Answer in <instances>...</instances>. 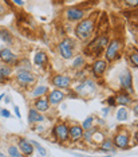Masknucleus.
I'll return each instance as SVG.
<instances>
[{
    "instance_id": "a19ab883",
    "label": "nucleus",
    "mask_w": 138,
    "mask_h": 157,
    "mask_svg": "<svg viewBox=\"0 0 138 157\" xmlns=\"http://www.w3.org/2000/svg\"><path fill=\"white\" fill-rule=\"evenodd\" d=\"M6 13H7V11L4 10V7H3V6H0V17H3V16L6 15Z\"/></svg>"
},
{
    "instance_id": "c756f323",
    "label": "nucleus",
    "mask_w": 138,
    "mask_h": 157,
    "mask_svg": "<svg viewBox=\"0 0 138 157\" xmlns=\"http://www.w3.org/2000/svg\"><path fill=\"white\" fill-rule=\"evenodd\" d=\"M31 144L34 145V148L36 149L38 153H39V155H40V156H46V155H47V151H46V149H44V148H43V146H42L40 144H39V142H36L35 140H32V141H31Z\"/></svg>"
},
{
    "instance_id": "412c9836",
    "label": "nucleus",
    "mask_w": 138,
    "mask_h": 157,
    "mask_svg": "<svg viewBox=\"0 0 138 157\" xmlns=\"http://www.w3.org/2000/svg\"><path fill=\"white\" fill-rule=\"evenodd\" d=\"M98 151L103 152V153H115L117 148L114 145V142H113V138H103L102 142L99 144V148H98Z\"/></svg>"
},
{
    "instance_id": "9b49d317",
    "label": "nucleus",
    "mask_w": 138,
    "mask_h": 157,
    "mask_svg": "<svg viewBox=\"0 0 138 157\" xmlns=\"http://www.w3.org/2000/svg\"><path fill=\"white\" fill-rule=\"evenodd\" d=\"M107 44H109V36L106 34H103V35L97 36L94 40H91L87 46V50H90L93 54H99L101 51H105Z\"/></svg>"
},
{
    "instance_id": "de8ad7c7",
    "label": "nucleus",
    "mask_w": 138,
    "mask_h": 157,
    "mask_svg": "<svg viewBox=\"0 0 138 157\" xmlns=\"http://www.w3.org/2000/svg\"><path fill=\"white\" fill-rule=\"evenodd\" d=\"M137 47H138V43H137Z\"/></svg>"
},
{
    "instance_id": "2f4dec72",
    "label": "nucleus",
    "mask_w": 138,
    "mask_h": 157,
    "mask_svg": "<svg viewBox=\"0 0 138 157\" xmlns=\"http://www.w3.org/2000/svg\"><path fill=\"white\" fill-rule=\"evenodd\" d=\"M122 2L126 7H132V8L138 7V0H122Z\"/></svg>"
},
{
    "instance_id": "7ed1b4c3",
    "label": "nucleus",
    "mask_w": 138,
    "mask_h": 157,
    "mask_svg": "<svg viewBox=\"0 0 138 157\" xmlns=\"http://www.w3.org/2000/svg\"><path fill=\"white\" fill-rule=\"evenodd\" d=\"M113 142H114L117 149L121 151H127L132 148V133H130L129 128L121 125L119 128H117L115 134L113 136Z\"/></svg>"
},
{
    "instance_id": "37998d69",
    "label": "nucleus",
    "mask_w": 138,
    "mask_h": 157,
    "mask_svg": "<svg viewBox=\"0 0 138 157\" xmlns=\"http://www.w3.org/2000/svg\"><path fill=\"white\" fill-rule=\"evenodd\" d=\"M4 98H6V94H2V95H0V102H2Z\"/></svg>"
},
{
    "instance_id": "f03ea898",
    "label": "nucleus",
    "mask_w": 138,
    "mask_h": 157,
    "mask_svg": "<svg viewBox=\"0 0 138 157\" xmlns=\"http://www.w3.org/2000/svg\"><path fill=\"white\" fill-rule=\"evenodd\" d=\"M98 91L97 82L90 78H84L74 87V93L76 94V97L83 98V99H90L93 98Z\"/></svg>"
},
{
    "instance_id": "6e6552de",
    "label": "nucleus",
    "mask_w": 138,
    "mask_h": 157,
    "mask_svg": "<svg viewBox=\"0 0 138 157\" xmlns=\"http://www.w3.org/2000/svg\"><path fill=\"white\" fill-rule=\"evenodd\" d=\"M119 81V87L121 90L127 91L129 94L134 95V87H133V74L129 69H123L118 75Z\"/></svg>"
},
{
    "instance_id": "4468645a",
    "label": "nucleus",
    "mask_w": 138,
    "mask_h": 157,
    "mask_svg": "<svg viewBox=\"0 0 138 157\" xmlns=\"http://www.w3.org/2000/svg\"><path fill=\"white\" fill-rule=\"evenodd\" d=\"M67 97V94L65 93V90H62V89H52V90L48 91L47 94V98H48V102H50L51 106H56L59 105L61 102L65 101V98Z\"/></svg>"
},
{
    "instance_id": "f3484780",
    "label": "nucleus",
    "mask_w": 138,
    "mask_h": 157,
    "mask_svg": "<svg viewBox=\"0 0 138 157\" xmlns=\"http://www.w3.org/2000/svg\"><path fill=\"white\" fill-rule=\"evenodd\" d=\"M50 102H48V98L47 95H43V97H38V98H34L32 101V108L39 110V112L44 113L50 109Z\"/></svg>"
},
{
    "instance_id": "ddd939ff",
    "label": "nucleus",
    "mask_w": 138,
    "mask_h": 157,
    "mask_svg": "<svg viewBox=\"0 0 138 157\" xmlns=\"http://www.w3.org/2000/svg\"><path fill=\"white\" fill-rule=\"evenodd\" d=\"M65 17L67 22H71V23H75V22H79L84 17V11L82 8H78V7H70L65 11Z\"/></svg>"
},
{
    "instance_id": "39448f33",
    "label": "nucleus",
    "mask_w": 138,
    "mask_h": 157,
    "mask_svg": "<svg viewBox=\"0 0 138 157\" xmlns=\"http://www.w3.org/2000/svg\"><path fill=\"white\" fill-rule=\"evenodd\" d=\"M123 51V42L118 38H114L111 40H109V44L105 48V59L107 60V63H113L121 56Z\"/></svg>"
},
{
    "instance_id": "423d86ee",
    "label": "nucleus",
    "mask_w": 138,
    "mask_h": 157,
    "mask_svg": "<svg viewBox=\"0 0 138 157\" xmlns=\"http://www.w3.org/2000/svg\"><path fill=\"white\" fill-rule=\"evenodd\" d=\"M52 133V137H54V141L55 142H59V144H65L70 140V136H69V124L67 122H61L55 124L54 128L51 130Z\"/></svg>"
},
{
    "instance_id": "dca6fc26",
    "label": "nucleus",
    "mask_w": 138,
    "mask_h": 157,
    "mask_svg": "<svg viewBox=\"0 0 138 157\" xmlns=\"http://www.w3.org/2000/svg\"><path fill=\"white\" fill-rule=\"evenodd\" d=\"M115 101H117V105H119V106H132V103L134 102V98H133V95L132 94H129L127 91L125 90H121L118 93V94H115Z\"/></svg>"
},
{
    "instance_id": "a18cd8bd",
    "label": "nucleus",
    "mask_w": 138,
    "mask_h": 157,
    "mask_svg": "<svg viewBox=\"0 0 138 157\" xmlns=\"http://www.w3.org/2000/svg\"><path fill=\"white\" fill-rule=\"evenodd\" d=\"M6 156V153H3V152H0V157H4Z\"/></svg>"
},
{
    "instance_id": "9d476101",
    "label": "nucleus",
    "mask_w": 138,
    "mask_h": 157,
    "mask_svg": "<svg viewBox=\"0 0 138 157\" xmlns=\"http://www.w3.org/2000/svg\"><path fill=\"white\" fill-rule=\"evenodd\" d=\"M19 60H20L19 55H16L11 48H8V47H2L0 48V62L2 63L15 67V66H17Z\"/></svg>"
},
{
    "instance_id": "c03bdc74",
    "label": "nucleus",
    "mask_w": 138,
    "mask_h": 157,
    "mask_svg": "<svg viewBox=\"0 0 138 157\" xmlns=\"http://www.w3.org/2000/svg\"><path fill=\"white\" fill-rule=\"evenodd\" d=\"M133 126H136V128H138V121H136V122L133 124Z\"/></svg>"
},
{
    "instance_id": "1a4fd4ad",
    "label": "nucleus",
    "mask_w": 138,
    "mask_h": 157,
    "mask_svg": "<svg viewBox=\"0 0 138 157\" xmlns=\"http://www.w3.org/2000/svg\"><path fill=\"white\" fill-rule=\"evenodd\" d=\"M50 83L56 89L62 90H69L73 85V78L67 74H54L50 78Z\"/></svg>"
},
{
    "instance_id": "79ce46f5",
    "label": "nucleus",
    "mask_w": 138,
    "mask_h": 157,
    "mask_svg": "<svg viewBox=\"0 0 138 157\" xmlns=\"http://www.w3.org/2000/svg\"><path fill=\"white\" fill-rule=\"evenodd\" d=\"M9 102H11V98H9L8 95L6 94V103H9Z\"/></svg>"
},
{
    "instance_id": "4c0bfd02",
    "label": "nucleus",
    "mask_w": 138,
    "mask_h": 157,
    "mask_svg": "<svg viewBox=\"0 0 138 157\" xmlns=\"http://www.w3.org/2000/svg\"><path fill=\"white\" fill-rule=\"evenodd\" d=\"M132 138L134 140V141H133V144H132V146H133V145H138V130L133 134V137H132Z\"/></svg>"
},
{
    "instance_id": "bb28decb",
    "label": "nucleus",
    "mask_w": 138,
    "mask_h": 157,
    "mask_svg": "<svg viewBox=\"0 0 138 157\" xmlns=\"http://www.w3.org/2000/svg\"><path fill=\"white\" fill-rule=\"evenodd\" d=\"M73 69L75 70H79V69H83L84 66H86V58H84L83 55H78L75 56V59L73 60Z\"/></svg>"
},
{
    "instance_id": "72a5a7b5",
    "label": "nucleus",
    "mask_w": 138,
    "mask_h": 157,
    "mask_svg": "<svg viewBox=\"0 0 138 157\" xmlns=\"http://www.w3.org/2000/svg\"><path fill=\"white\" fill-rule=\"evenodd\" d=\"M0 116L4 117V118H9V117H11V112H9L8 109L2 108V109H0Z\"/></svg>"
},
{
    "instance_id": "5701e85b",
    "label": "nucleus",
    "mask_w": 138,
    "mask_h": 157,
    "mask_svg": "<svg viewBox=\"0 0 138 157\" xmlns=\"http://www.w3.org/2000/svg\"><path fill=\"white\" fill-rule=\"evenodd\" d=\"M48 62V58H47V54L44 51H36L34 55V65L38 66V67H43L46 63Z\"/></svg>"
},
{
    "instance_id": "f704fd0d",
    "label": "nucleus",
    "mask_w": 138,
    "mask_h": 157,
    "mask_svg": "<svg viewBox=\"0 0 138 157\" xmlns=\"http://www.w3.org/2000/svg\"><path fill=\"white\" fill-rule=\"evenodd\" d=\"M132 112H133V114L138 118V101H134L133 103H132Z\"/></svg>"
},
{
    "instance_id": "2eb2a0df",
    "label": "nucleus",
    "mask_w": 138,
    "mask_h": 157,
    "mask_svg": "<svg viewBox=\"0 0 138 157\" xmlns=\"http://www.w3.org/2000/svg\"><path fill=\"white\" fill-rule=\"evenodd\" d=\"M109 63L106 59H95L91 65V73L94 74V77H102L105 74L106 69H107Z\"/></svg>"
},
{
    "instance_id": "49530a36",
    "label": "nucleus",
    "mask_w": 138,
    "mask_h": 157,
    "mask_svg": "<svg viewBox=\"0 0 138 157\" xmlns=\"http://www.w3.org/2000/svg\"><path fill=\"white\" fill-rule=\"evenodd\" d=\"M137 91H138V87H137Z\"/></svg>"
},
{
    "instance_id": "cd10ccee",
    "label": "nucleus",
    "mask_w": 138,
    "mask_h": 157,
    "mask_svg": "<svg viewBox=\"0 0 138 157\" xmlns=\"http://www.w3.org/2000/svg\"><path fill=\"white\" fill-rule=\"evenodd\" d=\"M7 155H8V156H13V157H20V156H23V153L19 149V146H17V145H9Z\"/></svg>"
},
{
    "instance_id": "6ab92c4d",
    "label": "nucleus",
    "mask_w": 138,
    "mask_h": 157,
    "mask_svg": "<svg viewBox=\"0 0 138 157\" xmlns=\"http://www.w3.org/2000/svg\"><path fill=\"white\" fill-rule=\"evenodd\" d=\"M46 120V117L43 116V113L39 112V110L31 108L28 110V124L34 125V124H39V122H43Z\"/></svg>"
},
{
    "instance_id": "f8f14e48",
    "label": "nucleus",
    "mask_w": 138,
    "mask_h": 157,
    "mask_svg": "<svg viewBox=\"0 0 138 157\" xmlns=\"http://www.w3.org/2000/svg\"><path fill=\"white\" fill-rule=\"evenodd\" d=\"M83 128L80 124L78 122H70L69 124V136H70V141L73 142H79L83 138Z\"/></svg>"
},
{
    "instance_id": "393cba45",
    "label": "nucleus",
    "mask_w": 138,
    "mask_h": 157,
    "mask_svg": "<svg viewBox=\"0 0 138 157\" xmlns=\"http://www.w3.org/2000/svg\"><path fill=\"white\" fill-rule=\"evenodd\" d=\"M50 89H48L47 85H39L31 91V97L32 98H38V97H43V95H47Z\"/></svg>"
},
{
    "instance_id": "4be33fe9",
    "label": "nucleus",
    "mask_w": 138,
    "mask_h": 157,
    "mask_svg": "<svg viewBox=\"0 0 138 157\" xmlns=\"http://www.w3.org/2000/svg\"><path fill=\"white\" fill-rule=\"evenodd\" d=\"M12 73H13V71H12V66H8V65L2 63V65H0V85L6 83V82L11 78Z\"/></svg>"
},
{
    "instance_id": "b1692460",
    "label": "nucleus",
    "mask_w": 138,
    "mask_h": 157,
    "mask_svg": "<svg viewBox=\"0 0 138 157\" xmlns=\"http://www.w3.org/2000/svg\"><path fill=\"white\" fill-rule=\"evenodd\" d=\"M0 40H3L7 44H13V36L11 34V31L6 27H0Z\"/></svg>"
},
{
    "instance_id": "aec40b11",
    "label": "nucleus",
    "mask_w": 138,
    "mask_h": 157,
    "mask_svg": "<svg viewBox=\"0 0 138 157\" xmlns=\"http://www.w3.org/2000/svg\"><path fill=\"white\" fill-rule=\"evenodd\" d=\"M126 60L132 67L134 69H138V47H130L126 51Z\"/></svg>"
},
{
    "instance_id": "c85d7f7f",
    "label": "nucleus",
    "mask_w": 138,
    "mask_h": 157,
    "mask_svg": "<svg viewBox=\"0 0 138 157\" xmlns=\"http://www.w3.org/2000/svg\"><path fill=\"white\" fill-rule=\"evenodd\" d=\"M80 125H82L83 130H87V129H90V128H93L94 126V117L93 116H88Z\"/></svg>"
},
{
    "instance_id": "a211bd4d",
    "label": "nucleus",
    "mask_w": 138,
    "mask_h": 157,
    "mask_svg": "<svg viewBox=\"0 0 138 157\" xmlns=\"http://www.w3.org/2000/svg\"><path fill=\"white\" fill-rule=\"evenodd\" d=\"M17 146L22 151L23 156H32L34 155V145L31 144V141L26 140V138H17Z\"/></svg>"
},
{
    "instance_id": "473e14b6",
    "label": "nucleus",
    "mask_w": 138,
    "mask_h": 157,
    "mask_svg": "<svg viewBox=\"0 0 138 157\" xmlns=\"http://www.w3.org/2000/svg\"><path fill=\"white\" fill-rule=\"evenodd\" d=\"M106 103H107L110 108H115V106H117L115 95H110V97H107V99H106Z\"/></svg>"
},
{
    "instance_id": "a878e982",
    "label": "nucleus",
    "mask_w": 138,
    "mask_h": 157,
    "mask_svg": "<svg viewBox=\"0 0 138 157\" xmlns=\"http://www.w3.org/2000/svg\"><path fill=\"white\" fill-rule=\"evenodd\" d=\"M115 118H117V121H119V122L127 121L129 120V109H127L126 106H121V108L117 110Z\"/></svg>"
},
{
    "instance_id": "7c9ffc66",
    "label": "nucleus",
    "mask_w": 138,
    "mask_h": 157,
    "mask_svg": "<svg viewBox=\"0 0 138 157\" xmlns=\"http://www.w3.org/2000/svg\"><path fill=\"white\" fill-rule=\"evenodd\" d=\"M17 66H19V67H22V69H28V70H31V69H32V65H31V63H30V60H27V59L19 60V63H17Z\"/></svg>"
},
{
    "instance_id": "ea45409f",
    "label": "nucleus",
    "mask_w": 138,
    "mask_h": 157,
    "mask_svg": "<svg viewBox=\"0 0 138 157\" xmlns=\"http://www.w3.org/2000/svg\"><path fill=\"white\" fill-rule=\"evenodd\" d=\"M12 2L15 3L16 6H19V7H23V6H24V2H23V0H12Z\"/></svg>"
},
{
    "instance_id": "20e7f679",
    "label": "nucleus",
    "mask_w": 138,
    "mask_h": 157,
    "mask_svg": "<svg viewBox=\"0 0 138 157\" xmlns=\"http://www.w3.org/2000/svg\"><path fill=\"white\" fill-rule=\"evenodd\" d=\"M13 81H15L22 89H28V87L34 86V85L36 83L38 77L32 70L19 67V70H17L15 73V75H13Z\"/></svg>"
},
{
    "instance_id": "0eeeda50",
    "label": "nucleus",
    "mask_w": 138,
    "mask_h": 157,
    "mask_svg": "<svg viewBox=\"0 0 138 157\" xmlns=\"http://www.w3.org/2000/svg\"><path fill=\"white\" fill-rule=\"evenodd\" d=\"M76 50V42L74 39L66 38L58 44V52L63 59H71Z\"/></svg>"
},
{
    "instance_id": "c9c22d12",
    "label": "nucleus",
    "mask_w": 138,
    "mask_h": 157,
    "mask_svg": "<svg viewBox=\"0 0 138 157\" xmlns=\"http://www.w3.org/2000/svg\"><path fill=\"white\" fill-rule=\"evenodd\" d=\"M75 78H76V79H82V78L84 79V78H86V74H84V71H83V70H80V69H79V71L76 73Z\"/></svg>"
},
{
    "instance_id": "58836bf2",
    "label": "nucleus",
    "mask_w": 138,
    "mask_h": 157,
    "mask_svg": "<svg viewBox=\"0 0 138 157\" xmlns=\"http://www.w3.org/2000/svg\"><path fill=\"white\" fill-rule=\"evenodd\" d=\"M13 112H15V114H16L17 118H22V114H20V109H19V106H15V108H13Z\"/></svg>"
},
{
    "instance_id": "e433bc0d",
    "label": "nucleus",
    "mask_w": 138,
    "mask_h": 157,
    "mask_svg": "<svg viewBox=\"0 0 138 157\" xmlns=\"http://www.w3.org/2000/svg\"><path fill=\"white\" fill-rule=\"evenodd\" d=\"M109 113H110V106H105V108L102 109V114H103V117H107Z\"/></svg>"
},
{
    "instance_id": "f257e3e1",
    "label": "nucleus",
    "mask_w": 138,
    "mask_h": 157,
    "mask_svg": "<svg viewBox=\"0 0 138 157\" xmlns=\"http://www.w3.org/2000/svg\"><path fill=\"white\" fill-rule=\"evenodd\" d=\"M94 30H95V19L93 16H88V17H83L82 20L78 22L75 28H74V33H75V36L79 40H88L93 36Z\"/></svg>"
}]
</instances>
